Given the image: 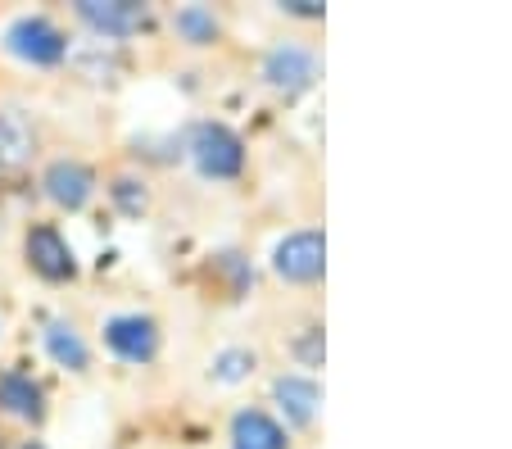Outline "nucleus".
<instances>
[{"label": "nucleus", "mask_w": 512, "mask_h": 449, "mask_svg": "<svg viewBox=\"0 0 512 449\" xmlns=\"http://www.w3.org/2000/svg\"><path fill=\"white\" fill-rule=\"evenodd\" d=\"M322 268H327V236L318 227H300V232H290L286 241H277L272 250V273L281 282H318Z\"/></svg>", "instance_id": "obj_1"}, {"label": "nucleus", "mask_w": 512, "mask_h": 449, "mask_svg": "<svg viewBox=\"0 0 512 449\" xmlns=\"http://www.w3.org/2000/svg\"><path fill=\"white\" fill-rule=\"evenodd\" d=\"M191 159L204 177H236L245 168V146L232 127L200 123L191 132Z\"/></svg>", "instance_id": "obj_2"}, {"label": "nucleus", "mask_w": 512, "mask_h": 449, "mask_svg": "<svg viewBox=\"0 0 512 449\" xmlns=\"http://www.w3.org/2000/svg\"><path fill=\"white\" fill-rule=\"evenodd\" d=\"M263 78H268V87L286 91V96L309 91L313 78H318V55H313L309 46H300V41H281V46H272L268 59H263Z\"/></svg>", "instance_id": "obj_3"}, {"label": "nucleus", "mask_w": 512, "mask_h": 449, "mask_svg": "<svg viewBox=\"0 0 512 449\" xmlns=\"http://www.w3.org/2000/svg\"><path fill=\"white\" fill-rule=\"evenodd\" d=\"M105 341L127 363H145V359H155V350H159V327L150 318H141V313H118V318L105 323Z\"/></svg>", "instance_id": "obj_4"}, {"label": "nucleus", "mask_w": 512, "mask_h": 449, "mask_svg": "<svg viewBox=\"0 0 512 449\" xmlns=\"http://www.w3.org/2000/svg\"><path fill=\"white\" fill-rule=\"evenodd\" d=\"M10 50L19 59H28V64H59V59H64V32L55 28V23L50 19H19L10 28Z\"/></svg>", "instance_id": "obj_5"}, {"label": "nucleus", "mask_w": 512, "mask_h": 449, "mask_svg": "<svg viewBox=\"0 0 512 449\" xmlns=\"http://www.w3.org/2000/svg\"><path fill=\"white\" fill-rule=\"evenodd\" d=\"M28 264L37 268L46 282H64V277L78 273L73 250H68V241L55 232V227H37V232L28 236Z\"/></svg>", "instance_id": "obj_6"}, {"label": "nucleus", "mask_w": 512, "mask_h": 449, "mask_svg": "<svg viewBox=\"0 0 512 449\" xmlns=\"http://www.w3.org/2000/svg\"><path fill=\"white\" fill-rule=\"evenodd\" d=\"M286 427L263 409H241L232 418V449H286Z\"/></svg>", "instance_id": "obj_7"}, {"label": "nucleus", "mask_w": 512, "mask_h": 449, "mask_svg": "<svg viewBox=\"0 0 512 449\" xmlns=\"http://www.w3.org/2000/svg\"><path fill=\"white\" fill-rule=\"evenodd\" d=\"M91 186H96V177H91L82 164H73V159H59V164L46 168V196L55 200V205H64V209L87 205Z\"/></svg>", "instance_id": "obj_8"}, {"label": "nucleus", "mask_w": 512, "mask_h": 449, "mask_svg": "<svg viewBox=\"0 0 512 449\" xmlns=\"http://www.w3.org/2000/svg\"><path fill=\"white\" fill-rule=\"evenodd\" d=\"M272 395H277V404H281V413H286V422H295V427H309V422L318 418L322 386H318L313 377H277Z\"/></svg>", "instance_id": "obj_9"}, {"label": "nucleus", "mask_w": 512, "mask_h": 449, "mask_svg": "<svg viewBox=\"0 0 512 449\" xmlns=\"http://www.w3.org/2000/svg\"><path fill=\"white\" fill-rule=\"evenodd\" d=\"M78 14L105 37H127L141 23V5H132V0H82Z\"/></svg>", "instance_id": "obj_10"}, {"label": "nucleus", "mask_w": 512, "mask_h": 449, "mask_svg": "<svg viewBox=\"0 0 512 449\" xmlns=\"http://www.w3.org/2000/svg\"><path fill=\"white\" fill-rule=\"evenodd\" d=\"M0 409L14 413V418H41V386L23 372H5L0 377Z\"/></svg>", "instance_id": "obj_11"}, {"label": "nucleus", "mask_w": 512, "mask_h": 449, "mask_svg": "<svg viewBox=\"0 0 512 449\" xmlns=\"http://www.w3.org/2000/svg\"><path fill=\"white\" fill-rule=\"evenodd\" d=\"M46 350H50V359L59 363V368H73V372H82L91 363V354H87V341H82L78 332L68 323H50L46 327Z\"/></svg>", "instance_id": "obj_12"}, {"label": "nucleus", "mask_w": 512, "mask_h": 449, "mask_svg": "<svg viewBox=\"0 0 512 449\" xmlns=\"http://www.w3.org/2000/svg\"><path fill=\"white\" fill-rule=\"evenodd\" d=\"M32 155V127L23 114H0V164H23Z\"/></svg>", "instance_id": "obj_13"}, {"label": "nucleus", "mask_w": 512, "mask_h": 449, "mask_svg": "<svg viewBox=\"0 0 512 449\" xmlns=\"http://www.w3.org/2000/svg\"><path fill=\"white\" fill-rule=\"evenodd\" d=\"M177 32L186 41H195V46H204V41L218 37V19L204 5H186V10H177Z\"/></svg>", "instance_id": "obj_14"}, {"label": "nucleus", "mask_w": 512, "mask_h": 449, "mask_svg": "<svg viewBox=\"0 0 512 449\" xmlns=\"http://www.w3.org/2000/svg\"><path fill=\"white\" fill-rule=\"evenodd\" d=\"M254 354L250 350H223L218 359H213V381H223V386H236V381H245L254 372Z\"/></svg>", "instance_id": "obj_15"}, {"label": "nucleus", "mask_w": 512, "mask_h": 449, "mask_svg": "<svg viewBox=\"0 0 512 449\" xmlns=\"http://www.w3.org/2000/svg\"><path fill=\"white\" fill-rule=\"evenodd\" d=\"M295 354H300L304 363H322V332L318 327H309V341L295 345Z\"/></svg>", "instance_id": "obj_16"}, {"label": "nucleus", "mask_w": 512, "mask_h": 449, "mask_svg": "<svg viewBox=\"0 0 512 449\" xmlns=\"http://www.w3.org/2000/svg\"><path fill=\"white\" fill-rule=\"evenodd\" d=\"M23 449H41V445H23Z\"/></svg>", "instance_id": "obj_17"}]
</instances>
